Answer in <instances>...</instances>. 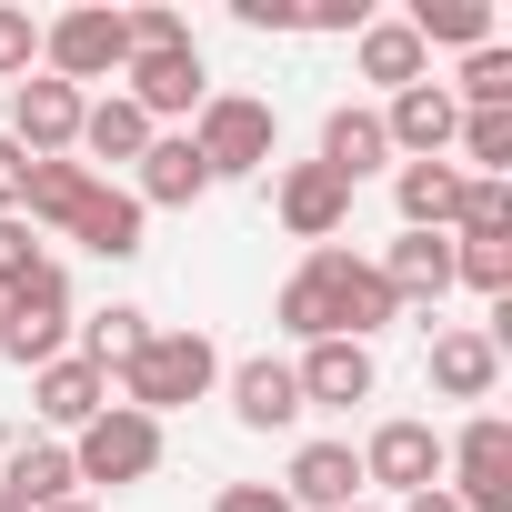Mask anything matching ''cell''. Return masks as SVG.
Masks as SVG:
<instances>
[{
  "label": "cell",
  "mask_w": 512,
  "mask_h": 512,
  "mask_svg": "<svg viewBox=\"0 0 512 512\" xmlns=\"http://www.w3.org/2000/svg\"><path fill=\"white\" fill-rule=\"evenodd\" d=\"M442 492L462 512H512V422L502 412H472L452 442H442Z\"/></svg>",
  "instance_id": "6"
},
{
  "label": "cell",
  "mask_w": 512,
  "mask_h": 512,
  "mask_svg": "<svg viewBox=\"0 0 512 512\" xmlns=\"http://www.w3.org/2000/svg\"><path fill=\"white\" fill-rule=\"evenodd\" d=\"M231 21L262 31V41H282V31H302V0H231Z\"/></svg>",
  "instance_id": "36"
},
{
  "label": "cell",
  "mask_w": 512,
  "mask_h": 512,
  "mask_svg": "<svg viewBox=\"0 0 512 512\" xmlns=\"http://www.w3.org/2000/svg\"><path fill=\"white\" fill-rule=\"evenodd\" d=\"M161 422L151 412H131V402H111L101 422H81L71 432V482H101V492H131V482H151L161 472Z\"/></svg>",
  "instance_id": "4"
},
{
  "label": "cell",
  "mask_w": 512,
  "mask_h": 512,
  "mask_svg": "<svg viewBox=\"0 0 512 512\" xmlns=\"http://www.w3.org/2000/svg\"><path fill=\"white\" fill-rule=\"evenodd\" d=\"M312 161H322L342 191H362V181L392 161V141H382V111H372V101H332V111H322V151H312Z\"/></svg>",
  "instance_id": "17"
},
{
  "label": "cell",
  "mask_w": 512,
  "mask_h": 512,
  "mask_svg": "<svg viewBox=\"0 0 512 512\" xmlns=\"http://www.w3.org/2000/svg\"><path fill=\"white\" fill-rule=\"evenodd\" d=\"M211 512H292V502H282V482H221Z\"/></svg>",
  "instance_id": "37"
},
{
  "label": "cell",
  "mask_w": 512,
  "mask_h": 512,
  "mask_svg": "<svg viewBox=\"0 0 512 512\" xmlns=\"http://www.w3.org/2000/svg\"><path fill=\"white\" fill-rule=\"evenodd\" d=\"M372 0H302V31H362Z\"/></svg>",
  "instance_id": "38"
},
{
  "label": "cell",
  "mask_w": 512,
  "mask_h": 512,
  "mask_svg": "<svg viewBox=\"0 0 512 512\" xmlns=\"http://www.w3.org/2000/svg\"><path fill=\"white\" fill-rule=\"evenodd\" d=\"M91 191H101V181H91L81 161H31V191H21V221H31V231H71Z\"/></svg>",
  "instance_id": "27"
},
{
  "label": "cell",
  "mask_w": 512,
  "mask_h": 512,
  "mask_svg": "<svg viewBox=\"0 0 512 512\" xmlns=\"http://www.w3.org/2000/svg\"><path fill=\"white\" fill-rule=\"evenodd\" d=\"M292 382H302V412H352L382 392V362H372V342H302Z\"/></svg>",
  "instance_id": "12"
},
{
  "label": "cell",
  "mask_w": 512,
  "mask_h": 512,
  "mask_svg": "<svg viewBox=\"0 0 512 512\" xmlns=\"http://www.w3.org/2000/svg\"><path fill=\"white\" fill-rule=\"evenodd\" d=\"M352 452H362V482H382L392 502H412V492H432V482H442V432H432V422H412V412L372 422V442H352Z\"/></svg>",
  "instance_id": "10"
},
{
  "label": "cell",
  "mask_w": 512,
  "mask_h": 512,
  "mask_svg": "<svg viewBox=\"0 0 512 512\" xmlns=\"http://www.w3.org/2000/svg\"><path fill=\"white\" fill-rule=\"evenodd\" d=\"M452 131H462V111H452L442 81H412V91L382 101V141H392V161H452Z\"/></svg>",
  "instance_id": "14"
},
{
  "label": "cell",
  "mask_w": 512,
  "mask_h": 512,
  "mask_svg": "<svg viewBox=\"0 0 512 512\" xmlns=\"http://www.w3.org/2000/svg\"><path fill=\"white\" fill-rule=\"evenodd\" d=\"M452 111H512V51H502V41L462 51V81H452Z\"/></svg>",
  "instance_id": "30"
},
{
  "label": "cell",
  "mask_w": 512,
  "mask_h": 512,
  "mask_svg": "<svg viewBox=\"0 0 512 512\" xmlns=\"http://www.w3.org/2000/svg\"><path fill=\"white\" fill-rule=\"evenodd\" d=\"M71 272L61 262H41L21 292H0V362L11 372H41V362H61L71 352Z\"/></svg>",
  "instance_id": "3"
},
{
  "label": "cell",
  "mask_w": 512,
  "mask_h": 512,
  "mask_svg": "<svg viewBox=\"0 0 512 512\" xmlns=\"http://www.w3.org/2000/svg\"><path fill=\"white\" fill-rule=\"evenodd\" d=\"M352 512H382V502H352Z\"/></svg>",
  "instance_id": "42"
},
{
  "label": "cell",
  "mask_w": 512,
  "mask_h": 512,
  "mask_svg": "<svg viewBox=\"0 0 512 512\" xmlns=\"http://www.w3.org/2000/svg\"><path fill=\"white\" fill-rule=\"evenodd\" d=\"M272 322H282L292 342H342V332H332V292H322V272H312V262L272 292Z\"/></svg>",
  "instance_id": "29"
},
{
  "label": "cell",
  "mask_w": 512,
  "mask_h": 512,
  "mask_svg": "<svg viewBox=\"0 0 512 512\" xmlns=\"http://www.w3.org/2000/svg\"><path fill=\"white\" fill-rule=\"evenodd\" d=\"M221 392H231V422H241V432H292V422H302V382H292L282 352L221 362Z\"/></svg>",
  "instance_id": "13"
},
{
  "label": "cell",
  "mask_w": 512,
  "mask_h": 512,
  "mask_svg": "<svg viewBox=\"0 0 512 512\" xmlns=\"http://www.w3.org/2000/svg\"><path fill=\"white\" fill-rule=\"evenodd\" d=\"M21 191H31V151L0 131V211H21Z\"/></svg>",
  "instance_id": "39"
},
{
  "label": "cell",
  "mask_w": 512,
  "mask_h": 512,
  "mask_svg": "<svg viewBox=\"0 0 512 512\" xmlns=\"http://www.w3.org/2000/svg\"><path fill=\"white\" fill-rule=\"evenodd\" d=\"M31 71H41V21L21 0H0V81H31Z\"/></svg>",
  "instance_id": "33"
},
{
  "label": "cell",
  "mask_w": 512,
  "mask_h": 512,
  "mask_svg": "<svg viewBox=\"0 0 512 512\" xmlns=\"http://www.w3.org/2000/svg\"><path fill=\"white\" fill-rule=\"evenodd\" d=\"M282 502H292V512H352V502H362V452H352L342 432L302 442L292 472H282Z\"/></svg>",
  "instance_id": "15"
},
{
  "label": "cell",
  "mask_w": 512,
  "mask_h": 512,
  "mask_svg": "<svg viewBox=\"0 0 512 512\" xmlns=\"http://www.w3.org/2000/svg\"><path fill=\"white\" fill-rule=\"evenodd\" d=\"M372 272L392 282L402 312H432V302L452 292V231H402V241H382V262H372Z\"/></svg>",
  "instance_id": "19"
},
{
  "label": "cell",
  "mask_w": 512,
  "mask_h": 512,
  "mask_svg": "<svg viewBox=\"0 0 512 512\" xmlns=\"http://www.w3.org/2000/svg\"><path fill=\"white\" fill-rule=\"evenodd\" d=\"M452 282H472L482 302H512V241H452Z\"/></svg>",
  "instance_id": "32"
},
{
  "label": "cell",
  "mask_w": 512,
  "mask_h": 512,
  "mask_svg": "<svg viewBox=\"0 0 512 512\" xmlns=\"http://www.w3.org/2000/svg\"><path fill=\"white\" fill-rule=\"evenodd\" d=\"M211 191V171H201V151L181 141V131H151V151L131 161V201L141 211H191Z\"/></svg>",
  "instance_id": "20"
},
{
  "label": "cell",
  "mask_w": 512,
  "mask_h": 512,
  "mask_svg": "<svg viewBox=\"0 0 512 512\" xmlns=\"http://www.w3.org/2000/svg\"><path fill=\"white\" fill-rule=\"evenodd\" d=\"M0 512H11V502H0Z\"/></svg>",
  "instance_id": "43"
},
{
  "label": "cell",
  "mask_w": 512,
  "mask_h": 512,
  "mask_svg": "<svg viewBox=\"0 0 512 512\" xmlns=\"http://www.w3.org/2000/svg\"><path fill=\"white\" fill-rule=\"evenodd\" d=\"M402 31H412L422 51H482V41H492V0H412Z\"/></svg>",
  "instance_id": "28"
},
{
  "label": "cell",
  "mask_w": 512,
  "mask_h": 512,
  "mask_svg": "<svg viewBox=\"0 0 512 512\" xmlns=\"http://www.w3.org/2000/svg\"><path fill=\"white\" fill-rule=\"evenodd\" d=\"M41 71L71 81V91L121 81V71H131V31H121V11H111V0H81V11L41 21Z\"/></svg>",
  "instance_id": "5"
},
{
  "label": "cell",
  "mask_w": 512,
  "mask_h": 512,
  "mask_svg": "<svg viewBox=\"0 0 512 512\" xmlns=\"http://www.w3.org/2000/svg\"><path fill=\"white\" fill-rule=\"evenodd\" d=\"M492 382H502V342L482 322H442L432 332V392L442 402H492Z\"/></svg>",
  "instance_id": "18"
},
{
  "label": "cell",
  "mask_w": 512,
  "mask_h": 512,
  "mask_svg": "<svg viewBox=\"0 0 512 512\" xmlns=\"http://www.w3.org/2000/svg\"><path fill=\"white\" fill-rule=\"evenodd\" d=\"M81 111H91V91L31 71V81H11V121H0V131H11L31 161H71V151H81Z\"/></svg>",
  "instance_id": "9"
},
{
  "label": "cell",
  "mask_w": 512,
  "mask_h": 512,
  "mask_svg": "<svg viewBox=\"0 0 512 512\" xmlns=\"http://www.w3.org/2000/svg\"><path fill=\"white\" fill-rule=\"evenodd\" d=\"M452 241H512V181H472V171H462V211H452Z\"/></svg>",
  "instance_id": "31"
},
{
  "label": "cell",
  "mask_w": 512,
  "mask_h": 512,
  "mask_svg": "<svg viewBox=\"0 0 512 512\" xmlns=\"http://www.w3.org/2000/svg\"><path fill=\"white\" fill-rule=\"evenodd\" d=\"M392 211H402V231H452L462 171L452 161H392Z\"/></svg>",
  "instance_id": "25"
},
{
  "label": "cell",
  "mask_w": 512,
  "mask_h": 512,
  "mask_svg": "<svg viewBox=\"0 0 512 512\" xmlns=\"http://www.w3.org/2000/svg\"><path fill=\"white\" fill-rule=\"evenodd\" d=\"M141 221H151V211H141L131 191H111V181H101V191L81 201L71 241H81V251H101V262H141Z\"/></svg>",
  "instance_id": "26"
},
{
  "label": "cell",
  "mask_w": 512,
  "mask_h": 512,
  "mask_svg": "<svg viewBox=\"0 0 512 512\" xmlns=\"http://www.w3.org/2000/svg\"><path fill=\"white\" fill-rule=\"evenodd\" d=\"M141 151H151V121H141V111H131L121 91H101V101L81 111V151H71V161H81V171L101 181V171H121V161H141Z\"/></svg>",
  "instance_id": "23"
},
{
  "label": "cell",
  "mask_w": 512,
  "mask_h": 512,
  "mask_svg": "<svg viewBox=\"0 0 512 512\" xmlns=\"http://www.w3.org/2000/svg\"><path fill=\"white\" fill-rule=\"evenodd\" d=\"M352 71H362V81H382V101H392V91L432 81V51H422V41H412L402 21H382V11H372V21L352 31Z\"/></svg>",
  "instance_id": "22"
},
{
  "label": "cell",
  "mask_w": 512,
  "mask_h": 512,
  "mask_svg": "<svg viewBox=\"0 0 512 512\" xmlns=\"http://www.w3.org/2000/svg\"><path fill=\"white\" fill-rule=\"evenodd\" d=\"M81 482H71V442H21V452H0V502L11 512H51V502H71Z\"/></svg>",
  "instance_id": "21"
},
{
  "label": "cell",
  "mask_w": 512,
  "mask_h": 512,
  "mask_svg": "<svg viewBox=\"0 0 512 512\" xmlns=\"http://www.w3.org/2000/svg\"><path fill=\"white\" fill-rule=\"evenodd\" d=\"M272 211H282V231H292L302 251H322V241H342L352 191H342L322 161H282V171H272Z\"/></svg>",
  "instance_id": "11"
},
{
  "label": "cell",
  "mask_w": 512,
  "mask_h": 512,
  "mask_svg": "<svg viewBox=\"0 0 512 512\" xmlns=\"http://www.w3.org/2000/svg\"><path fill=\"white\" fill-rule=\"evenodd\" d=\"M121 31H131V51H181V41H191V21L171 11V0H141V11H121Z\"/></svg>",
  "instance_id": "35"
},
{
  "label": "cell",
  "mask_w": 512,
  "mask_h": 512,
  "mask_svg": "<svg viewBox=\"0 0 512 512\" xmlns=\"http://www.w3.org/2000/svg\"><path fill=\"white\" fill-rule=\"evenodd\" d=\"M181 141L201 151V171H211V181H251V171H272L282 121H272V101H251V91H211V101L191 111V131H181Z\"/></svg>",
  "instance_id": "2"
},
{
  "label": "cell",
  "mask_w": 512,
  "mask_h": 512,
  "mask_svg": "<svg viewBox=\"0 0 512 512\" xmlns=\"http://www.w3.org/2000/svg\"><path fill=\"white\" fill-rule=\"evenodd\" d=\"M402 512H462V502H452V492H442V482H432V492H412V502H402Z\"/></svg>",
  "instance_id": "40"
},
{
  "label": "cell",
  "mask_w": 512,
  "mask_h": 512,
  "mask_svg": "<svg viewBox=\"0 0 512 512\" xmlns=\"http://www.w3.org/2000/svg\"><path fill=\"white\" fill-rule=\"evenodd\" d=\"M151 332H161V322H151L141 302H101V312H81V322H71V352H81L91 372H111V382H121V372H131V352H141Z\"/></svg>",
  "instance_id": "24"
},
{
  "label": "cell",
  "mask_w": 512,
  "mask_h": 512,
  "mask_svg": "<svg viewBox=\"0 0 512 512\" xmlns=\"http://www.w3.org/2000/svg\"><path fill=\"white\" fill-rule=\"evenodd\" d=\"M221 392V342L211 332H151L141 352H131V372H121V402L131 412H191V402H211Z\"/></svg>",
  "instance_id": "1"
},
{
  "label": "cell",
  "mask_w": 512,
  "mask_h": 512,
  "mask_svg": "<svg viewBox=\"0 0 512 512\" xmlns=\"http://www.w3.org/2000/svg\"><path fill=\"white\" fill-rule=\"evenodd\" d=\"M302 262L322 272V292H332V332L342 342H372V332H392L402 322V302H392V282L362 262V251H342V241H322V251H302Z\"/></svg>",
  "instance_id": "8"
},
{
  "label": "cell",
  "mask_w": 512,
  "mask_h": 512,
  "mask_svg": "<svg viewBox=\"0 0 512 512\" xmlns=\"http://www.w3.org/2000/svg\"><path fill=\"white\" fill-rule=\"evenodd\" d=\"M121 101L151 121V131H171V121H191L201 101H211V71H201V41H181V51H131V71H121Z\"/></svg>",
  "instance_id": "7"
},
{
  "label": "cell",
  "mask_w": 512,
  "mask_h": 512,
  "mask_svg": "<svg viewBox=\"0 0 512 512\" xmlns=\"http://www.w3.org/2000/svg\"><path fill=\"white\" fill-rule=\"evenodd\" d=\"M41 262H51V251H41V231H31L21 211H0V292H21Z\"/></svg>",
  "instance_id": "34"
},
{
  "label": "cell",
  "mask_w": 512,
  "mask_h": 512,
  "mask_svg": "<svg viewBox=\"0 0 512 512\" xmlns=\"http://www.w3.org/2000/svg\"><path fill=\"white\" fill-rule=\"evenodd\" d=\"M51 512H101V502H91V492H71V502H51Z\"/></svg>",
  "instance_id": "41"
},
{
  "label": "cell",
  "mask_w": 512,
  "mask_h": 512,
  "mask_svg": "<svg viewBox=\"0 0 512 512\" xmlns=\"http://www.w3.org/2000/svg\"><path fill=\"white\" fill-rule=\"evenodd\" d=\"M31 412H41V432L61 442V432H81V422H101V412H111V372H91L81 352H61V362H41V372H31Z\"/></svg>",
  "instance_id": "16"
}]
</instances>
